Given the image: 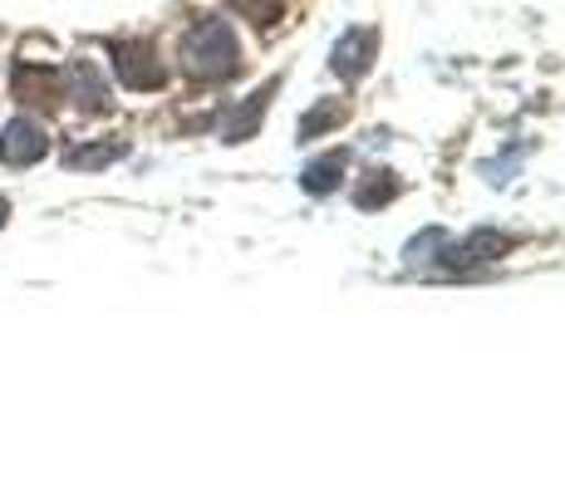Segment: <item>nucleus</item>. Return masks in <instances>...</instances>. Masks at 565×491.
<instances>
[{"label": "nucleus", "instance_id": "nucleus-5", "mask_svg": "<svg viewBox=\"0 0 565 491\" xmlns=\"http://www.w3.org/2000/svg\"><path fill=\"white\" fill-rule=\"evenodd\" d=\"M70 84H74V98H79L84 108H104V104H108V89H104L99 70H94L89 60H74V70H70Z\"/></svg>", "mask_w": 565, "mask_h": 491}, {"label": "nucleus", "instance_id": "nucleus-6", "mask_svg": "<svg viewBox=\"0 0 565 491\" xmlns=\"http://www.w3.org/2000/svg\"><path fill=\"white\" fill-rule=\"evenodd\" d=\"M270 94H276V79H270V84H266V89H260V94H252V98H246V108H242V114L232 118V124H226V143H242V138L252 134V124H256L260 114H266Z\"/></svg>", "mask_w": 565, "mask_h": 491}, {"label": "nucleus", "instance_id": "nucleus-7", "mask_svg": "<svg viewBox=\"0 0 565 491\" xmlns=\"http://www.w3.org/2000/svg\"><path fill=\"white\" fill-rule=\"evenodd\" d=\"M340 172H344V162H340V158H320V162H310V168L300 172V182H306V192L324 196V192L340 188Z\"/></svg>", "mask_w": 565, "mask_h": 491}, {"label": "nucleus", "instance_id": "nucleus-2", "mask_svg": "<svg viewBox=\"0 0 565 491\" xmlns=\"http://www.w3.org/2000/svg\"><path fill=\"white\" fill-rule=\"evenodd\" d=\"M45 152H50V138L40 134V124H30V118H15V124L0 134V162H6V168H35Z\"/></svg>", "mask_w": 565, "mask_h": 491}, {"label": "nucleus", "instance_id": "nucleus-1", "mask_svg": "<svg viewBox=\"0 0 565 491\" xmlns=\"http://www.w3.org/2000/svg\"><path fill=\"white\" fill-rule=\"evenodd\" d=\"M182 60H188V70L198 74V79H226V74L236 70V35L226 20H202V25H192L188 45H182Z\"/></svg>", "mask_w": 565, "mask_h": 491}, {"label": "nucleus", "instance_id": "nucleus-8", "mask_svg": "<svg viewBox=\"0 0 565 491\" xmlns=\"http://www.w3.org/2000/svg\"><path fill=\"white\" fill-rule=\"evenodd\" d=\"M114 158H124V143H94V148H74L70 158V168H104V162H114Z\"/></svg>", "mask_w": 565, "mask_h": 491}, {"label": "nucleus", "instance_id": "nucleus-4", "mask_svg": "<svg viewBox=\"0 0 565 491\" xmlns=\"http://www.w3.org/2000/svg\"><path fill=\"white\" fill-rule=\"evenodd\" d=\"M379 35L374 30H350V35L334 45V74H344V79H360L369 70V54H374Z\"/></svg>", "mask_w": 565, "mask_h": 491}, {"label": "nucleus", "instance_id": "nucleus-3", "mask_svg": "<svg viewBox=\"0 0 565 491\" xmlns=\"http://www.w3.org/2000/svg\"><path fill=\"white\" fill-rule=\"evenodd\" d=\"M118 79L128 89H158L162 84V64L153 45H118Z\"/></svg>", "mask_w": 565, "mask_h": 491}, {"label": "nucleus", "instance_id": "nucleus-10", "mask_svg": "<svg viewBox=\"0 0 565 491\" xmlns=\"http://www.w3.org/2000/svg\"><path fill=\"white\" fill-rule=\"evenodd\" d=\"M10 222V202H6V196H0V226H6Z\"/></svg>", "mask_w": 565, "mask_h": 491}, {"label": "nucleus", "instance_id": "nucleus-9", "mask_svg": "<svg viewBox=\"0 0 565 491\" xmlns=\"http://www.w3.org/2000/svg\"><path fill=\"white\" fill-rule=\"evenodd\" d=\"M334 118H340V104H324V108H315V114L306 118V124H300V138H315L324 124H334Z\"/></svg>", "mask_w": 565, "mask_h": 491}]
</instances>
